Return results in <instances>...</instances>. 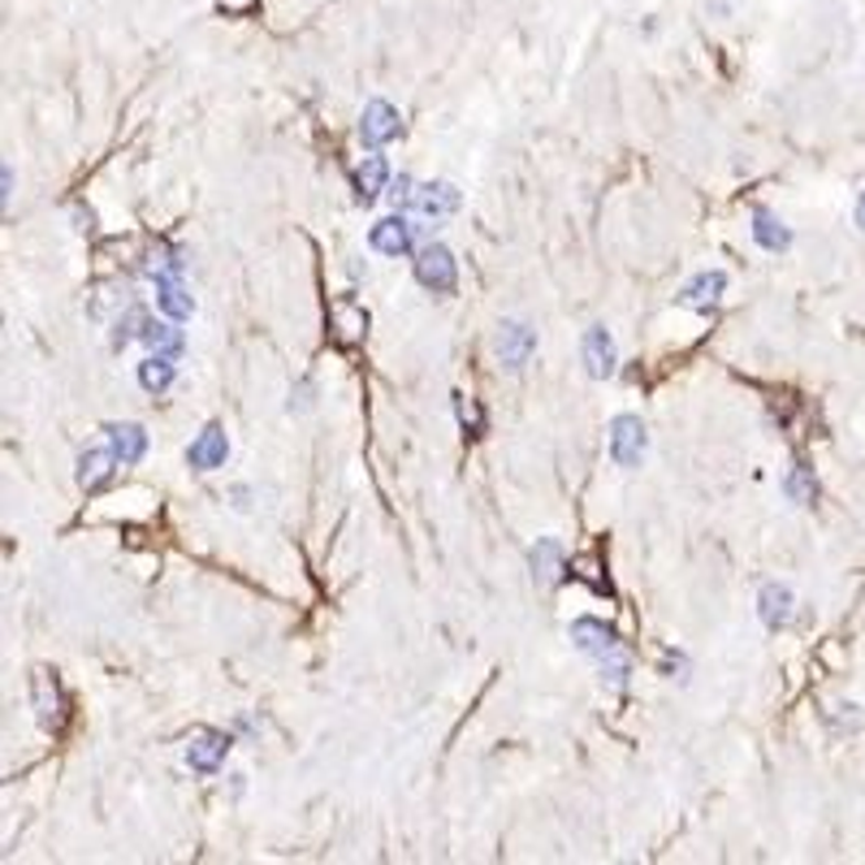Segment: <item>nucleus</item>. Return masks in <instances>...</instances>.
I'll return each mask as SVG.
<instances>
[{
    "label": "nucleus",
    "instance_id": "nucleus-7",
    "mask_svg": "<svg viewBox=\"0 0 865 865\" xmlns=\"http://www.w3.org/2000/svg\"><path fill=\"white\" fill-rule=\"evenodd\" d=\"M580 359H584V368H589V377H593V381H606V377H614L619 351H614V338L606 334V325H593V329H584V338H580Z\"/></svg>",
    "mask_w": 865,
    "mask_h": 865
},
{
    "label": "nucleus",
    "instance_id": "nucleus-22",
    "mask_svg": "<svg viewBox=\"0 0 865 865\" xmlns=\"http://www.w3.org/2000/svg\"><path fill=\"white\" fill-rule=\"evenodd\" d=\"M753 239L762 243L766 252H788L792 234L783 230V221H774L770 212H753Z\"/></svg>",
    "mask_w": 865,
    "mask_h": 865
},
{
    "label": "nucleus",
    "instance_id": "nucleus-2",
    "mask_svg": "<svg viewBox=\"0 0 865 865\" xmlns=\"http://www.w3.org/2000/svg\"><path fill=\"white\" fill-rule=\"evenodd\" d=\"M415 282H420L424 291H433V295H455L458 264H455V255H451V247L424 243V247L415 252Z\"/></svg>",
    "mask_w": 865,
    "mask_h": 865
},
{
    "label": "nucleus",
    "instance_id": "nucleus-3",
    "mask_svg": "<svg viewBox=\"0 0 865 865\" xmlns=\"http://www.w3.org/2000/svg\"><path fill=\"white\" fill-rule=\"evenodd\" d=\"M650 451V433L641 424V415L623 411L611 420V458L619 467H641V458Z\"/></svg>",
    "mask_w": 865,
    "mask_h": 865
},
{
    "label": "nucleus",
    "instance_id": "nucleus-15",
    "mask_svg": "<svg viewBox=\"0 0 865 865\" xmlns=\"http://www.w3.org/2000/svg\"><path fill=\"white\" fill-rule=\"evenodd\" d=\"M329 325H334V338L342 347H356L359 338H363V329H368V312L356 299H338V304L329 307Z\"/></svg>",
    "mask_w": 865,
    "mask_h": 865
},
{
    "label": "nucleus",
    "instance_id": "nucleus-5",
    "mask_svg": "<svg viewBox=\"0 0 865 865\" xmlns=\"http://www.w3.org/2000/svg\"><path fill=\"white\" fill-rule=\"evenodd\" d=\"M31 702H35V718L44 731H61L65 722V693H61V679L52 675L49 666H40L31 675Z\"/></svg>",
    "mask_w": 865,
    "mask_h": 865
},
{
    "label": "nucleus",
    "instance_id": "nucleus-25",
    "mask_svg": "<svg viewBox=\"0 0 865 865\" xmlns=\"http://www.w3.org/2000/svg\"><path fill=\"white\" fill-rule=\"evenodd\" d=\"M455 408H458V420H463V429L476 437L481 429H485V420H481V411H476V403H467L463 394H455Z\"/></svg>",
    "mask_w": 865,
    "mask_h": 865
},
{
    "label": "nucleus",
    "instance_id": "nucleus-29",
    "mask_svg": "<svg viewBox=\"0 0 865 865\" xmlns=\"http://www.w3.org/2000/svg\"><path fill=\"white\" fill-rule=\"evenodd\" d=\"M857 225L865 230V191H862V200H857Z\"/></svg>",
    "mask_w": 865,
    "mask_h": 865
},
{
    "label": "nucleus",
    "instance_id": "nucleus-4",
    "mask_svg": "<svg viewBox=\"0 0 865 865\" xmlns=\"http://www.w3.org/2000/svg\"><path fill=\"white\" fill-rule=\"evenodd\" d=\"M403 135V117L390 101H368L363 117H359V144L363 148H386L390 139Z\"/></svg>",
    "mask_w": 865,
    "mask_h": 865
},
{
    "label": "nucleus",
    "instance_id": "nucleus-13",
    "mask_svg": "<svg viewBox=\"0 0 865 865\" xmlns=\"http://www.w3.org/2000/svg\"><path fill=\"white\" fill-rule=\"evenodd\" d=\"M113 472H117V455H113V446H87V451L78 455V485H83L87 494L104 489V485L113 481Z\"/></svg>",
    "mask_w": 865,
    "mask_h": 865
},
{
    "label": "nucleus",
    "instance_id": "nucleus-28",
    "mask_svg": "<svg viewBox=\"0 0 865 865\" xmlns=\"http://www.w3.org/2000/svg\"><path fill=\"white\" fill-rule=\"evenodd\" d=\"M9 191H13V169L9 165H0V212L9 204Z\"/></svg>",
    "mask_w": 865,
    "mask_h": 865
},
{
    "label": "nucleus",
    "instance_id": "nucleus-21",
    "mask_svg": "<svg viewBox=\"0 0 865 865\" xmlns=\"http://www.w3.org/2000/svg\"><path fill=\"white\" fill-rule=\"evenodd\" d=\"M139 386L148 390V394H165L169 386H173V359L169 356H148L139 363Z\"/></svg>",
    "mask_w": 865,
    "mask_h": 865
},
{
    "label": "nucleus",
    "instance_id": "nucleus-20",
    "mask_svg": "<svg viewBox=\"0 0 865 865\" xmlns=\"http://www.w3.org/2000/svg\"><path fill=\"white\" fill-rule=\"evenodd\" d=\"M390 182V165L386 156H363V165L356 169V200L359 204H372Z\"/></svg>",
    "mask_w": 865,
    "mask_h": 865
},
{
    "label": "nucleus",
    "instance_id": "nucleus-17",
    "mask_svg": "<svg viewBox=\"0 0 865 865\" xmlns=\"http://www.w3.org/2000/svg\"><path fill=\"white\" fill-rule=\"evenodd\" d=\"M528 562H532V580H537L541 589H555L562 580V571H567V555H562L559 541H550V537L532 546V559Z\"/></svg>",
    "mask_w": 865,
    "mask_h": 865
},
{
    "label": "nucleus",
    "instance_id": "nucleus-24",
    "mask_svg": "<svg viewBox=\"0 0 865 865\" xmlns=\"http://www.w3.org/2000/svg\"><path fill=\"white\" fill-rule=\"evenodd\" d=\"M814 472L810 467H792V476H788V498L792 503H810L814 498Z\"/></svg>",
    "mask_w": 865,
    "mask_h": 865
},
{
    "label": "nucleus",
    "instance_id": "nucleus-27",
    "mask_svg": "<svg viewBox=\"0 0 865 865\" xmlns=\"http://www.w3.org/2000/svg\"><path fill=\"white\" fill-rule=\"evenodd\" d=\"M386 191H390V204L394 208H411L415 182H411V178H399V182H386Z\"/></svg>",
    "mask_w": 865,
    "mask_h": 865
},
{
    "label": "nucleus",
    "instance_id": "nucleus-26",
    "mask_svg": "<svg viewBox=\"0 0 865 865\" xmlns=\"http://www.w3.org/2000/svg\"><path fill=\"white\" fill-rule=\"evenodd\" d=\"M571 567H576V576H584V580H589V584H593L598 593H611V584H606V580L598 576V571H602V567H598V559H576Z\"/></svg>",
    "mask_w": 865,
    "mask_h": 865
},
{
    "label": "nucleus",
    "instance_id": "nucleus-10",
    "mask_svg": "<svg viewBox=\"0 0 865 865\" xmlns=\"http://www.w3.org/2000/svg\"><path fill=\"white\" fill-rule=\"evenodd\" d=\"M758 614H762V623L770 627V632L788 627V623H792V614H797V593H792L788 584L770 580V584H762V593H758Z\"/></svg>",
    "mask_w": 865,
    "mask_h": 865
},
{
    "label": "nucleus",
    "instance_id": "nucleus-6",
    "mask_svg": "<svg viewBox=\"0 0 865 865\" xmlns=\"http://www.w3.org/2000/svg\"><path fill=\"white\" fill-rule=\"evenodd\" d=\"M494 351L507 368H524L537 351V329H528L524 320H503L494 334Z\"/></svg>",
    "mask_w": 865,
    "mask_h": 865
},
{
    "label": "nucleus",
    "instance_id": "nucleus-14",
    "mask_svg": "<svg viewBox=\"0 0 865 865\" xmlns=\"http://www.w3.org/2000/svg\"><path fill=\"white\" fill-rule=\"evenodd\" d=\"M104 433H108V446H113V455H117L122 467H130V463H139V458L148 455V433H144V424H108Z\"/></svg>",
    "mask_w": 865,
    "mask_h": 865
},
{
    "label": "nucleus",
    "instance_id": "nucleus-8",
    "mask_svg": "<svg viewBox=\"0 0 865 865\" xmlns=\"http://www.w3.org/2000/svg\"><path fill=\"white\" fill-rule=\"evenodd\" d=\"M368 243H372V252L394 255V260H399V255H411V247H415V225H411L408 217H386V221L372 225Z\"/></svg>",
    "mask_w": 865,
    "mask_h": 865
},
{
    "label": "nucleus",
    "instance_id": "nucleus-16",
    "mask_svg": "<svg viewBox=\"0 0 865 865\" xmlns=\"http://www.w3.org/2000/svg\"><path fill=\"white\" fill-rule=\"evenodd\" d=\"M458 191L451 182H424V187H415V196H411V208L415 212H424V217H451L458 212Z\"/></svg>",
    "mask_w": 865,
    "mask_h": 865
},
{
    "label": "nucleus",
    "instance_id": "nucleus-1",
    "mask_svg": "<svg viewBox=\"0 0 865 865\" xmlns=\"http://www.w3.org/2000/svg\"><path fill=\"white\" fill-rule=\"evenodd\" d=\"M571 641H576V650H580L584 658L602 671V679H611L614 688L627 684L632 658H627V650H623V641H619L614 627H606L602 619H576V623H571Z\"/></svg>",
    "mask_w": 865,
    "mask_h": 865
},
{
    "label": "nucleus",
    "instance_id": "nucleus-9",
    "mask_svg": "<svg viewBox=\"0 0 865 865\" xmlns=\"http://www.w3.org/2000/svg\"><path fill=\"white\" fill-rule=\"evenodd\" d=\"M225 458H230V437H225L221 424H208L204 433L187 446V463L196 472H217V467H225Z\"/></svg>",
    "mask_w": 865,
    "mask_h": 865
},
{
    "label": "nucleus",
    "instance_id": "nucleus-18",
    "mask_svg": "<svg viewBox=\"0 0 865 865\" xmlns=\"http://www.w3.org/2000/svg\"><path fill=\"white\" fill-rule=\"evenodd\" d=\"M139 338L152 347V356H169L178 359L187 351V334L178 329V320L169 325V320H144V329H139Z\"/></svg>",
    "mask_w": 865,
    "mask_h": 865
},
{
    "label": "nucleus",
    "instance_id": "nucleus-11",
    "mask_svg": "<svg viewBox=\"0 0 865 865\" xmlns=\"http://www.w3.org/2000/svg\"><path fill=\"white\" fill-rule=\"evenodd\" d=\"M152 277H156V307H160L169 320H191L196 299L187 295L182 273H152Z\"/></svg>",
    "mask_w": 865,
    "mask_h": 865
},
{
    "label": "nucleus",
    "instance_id": "nucleus-19",
    "mask_svg": "<svg viewBox=\"0 0 865 865\" xmlns=\"http://www.w3.org/2000/svg\"><path fill=\"white\" fill-rule=\"evenodd\" d=\"M722 291H727V273H697L688 286H684V295H679V304L684 307H697V312H710L718 299H722Z\"/></svg>",
    "mask_w": 865,
    "mask_h": 865
},
{
    "label": "nucleus",
    "instance_id": "nucleus-23",
    "mask_svg": "<svg viewBox=\"0 0 865 865\" xmlns=\"http://www.w3.org/2000/svg\"><path fill=\"white\" fill-rule=\"evenodd\" d=\"M144 307H126L117 320H113V351H122L130 338H139V329H144Z\"/></svg>",
    "mask_w": 865,
    "mask_h": 865
},
{
    "label": "nucleus",
    "instance_id": "nucleus-12",
    "mask_svg": "<svg viewBox=\"0 0 865 865\" xmlns=\"http://www.w3.org/2000/svg\"><path fill=\"white\" fill-rule=\"evenodd\" d=\"M225 753H230V736H221V731H196L191 745H187V762H191V770H200V774L221 770Z\"/></svg>",
    "mask_w": 865,
    "mask_h": 865
}]
</instances>
